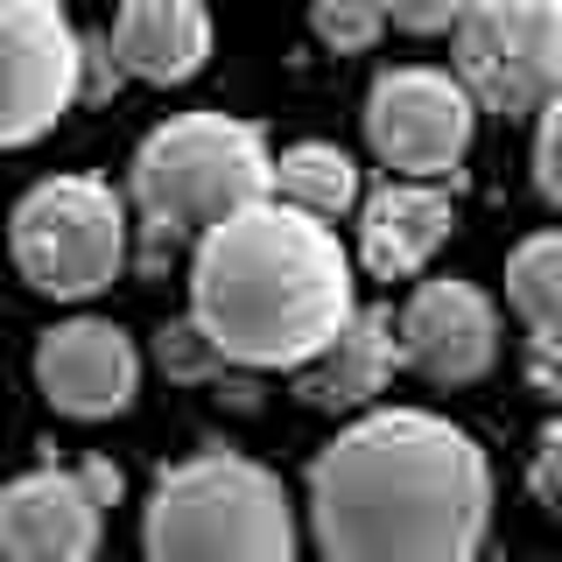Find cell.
<instances>
[{"instance_id":"1","label":"cell","mask_w":562,"mask_h":562,"mask_svg":"<svg viewBox=\"0 0 562 562\" xmlns=\"http://www.w3.org/2000/svg\"><path fill=\"white\" fill-rule=\"evenodd\" d=\"M492 464L479 436L429 408H373L310 464L324 562H479Z\"/></svg>"},{"instance_id":"2","label":"cell","mask_w":562,"mask_h":562,"mask_svg":"<svg viewBox=\"0 0 562 562\" xmlns=\"http://www.w3.org/2000/svg\"><path fill=\"white\" fill-rule=\"evenodd\" d=\"M359 316V260L338 225L289 204H254L218 225L190 260V324L225 366L274 373L303 366Z\"/></svg>"},{"instance_id":"3","label":"cell","mask_w":562,"mask_h":562,"mask_svg":"<svg viewBox=\"0 0 562 562\" xmlns=\"http://www.w3.org/2000/svg\"><path fill=\"white\" fill-rule=\"evenodd\" d=\"M274 198V148L254 120L233 113H176L134 148L127 211L155 246L211 239L239 211Z\"/></svg>"},{"instance_id":"4","label":"cell","mask_w":562,"mask_h":562,"mask_svg":"<svg viewBox=\"0 0 562 562\" xmlns=\"http://www.w3.org/2000/svg\"><path fill=\"white\" fill-rule=\"evenodd\" d=\"M148 562H295V506L268 464L204 450L169 464L140 514Z\"/></svg>"},{"instance_id":"5","label":"cell","mask_w":562,"mask_h":562,"mask_svg":"<svg viewBox=\"0 0 562 562\" xmlns=\"http://www.w3.org/2000/svg\"><path fill=\"white\" fill-rule=\"evenodd\" d=\"M127 239H134V211L99 176H43L8 211L14 274L35 295H57V303H92L99 289H113L120 268H127Z\"/></svg>"},{"instance_id":"6","label":"cell","mask_w":562,"mask_h":562,"mask_svg":"<svg viewBox=\"0 0 562 562\" xmlns=\"http://www.w3.org/2000/svg\"><path fill=\"white\" fill-rule=\"evenodd\" d=\"M450 43L457 85L492 113H549L562 99V0H479Z\"/></svg>"},{"instance_id":"7","label":"cell","mask_w":562,"mask_h":562,"mask_svg":"<svg viewBox=\"0 0 562 562\" xmlns=\"http://www.w3.org/2000/svg\"><path fill=\"white\" fill-rule=\"evenodd\" d=\"M471 134H479V99L450 70L401 64L380 70L373 92H366V140L394 169V183H429V190L457 183Z\"/></svg>"},{"instance_id":"8","label":"cell","mask_w":562,"mask_h":562,"mask_svg":"<svg viewBox=\"0 0 562 562\" xmlns=\"http://www.w3.org/2000/svg\"><path fill=\"white\" fill-rule=\"evenodd\" d=\"M78 22L57 0H0V148H29L78 105Z\"/></svg>"},{"instance_id":"9","label":"cell","mask_w":562,"mask_h":562,"mask_svg":"<svg viewBox=\"0 0 562 562\" xmlns=\"http://www.w3.org/2000/svg\"><path fill=\"white\" fill-rule=\"evenodd\" d=\"M35 386L70 422H113L140 394V351L105 316H70V324L43 330V345H35Z\"/></svg>"},{"instance_id":"10","label":"cell","mask_w":562,"mask_h":562,"mask_svg":"<svg viewBox=\"0 0 562 562\" xmlns=\"http://www.w3.org/2000/svg\"><path fill=\"white\" fill-rule=\"evenodd\" d=\"M394 330H401V366H415L429 386H471L499 359V310L471 281H415Z\"/></svg>"},{"instance_id":"11","label":"cell","mask_w":562,"mask_h":562,"mask_svg":"<svg viewBox=\"0 0 562 562\" xmlns=\"http://www.w3.org/2000/svg\"><path fill=\"white\" fill-rule=\"evenodd\" d=\"M99 535L105 506L64 464H43L0 492V555L8 562H92Z\"/></svg>"},{"instance_id":"12","label":"cell","mask_w":562,"mask_h":562,"mask_svg":"<svg viewBox=\"0 0 562 562\" xmlns=\"http://www.w3.org/2000/svg\"><path fill=\"white\" fill-rule=\"evenodd\" d=\"M450 239V198L429 183H386L359 204V268L373 281H415Z\"/></svg>"},{"instance_id":"13","label":"cell","mask_w":562,"mask_h":562,"mask_svg":"<svg viewBox=\"0 0 562 562\" xmlns=\"http://www.w3.org/2000/svg\"><path fill=\"white\" fill-rule=\"evenodd\" d=\"M401 373V330H394V310H359L351 324L330 338L316 359L303 366V386L295 394L310 408H338V415H359L386 394V380Z\"/></svg>"},{"instance_id":"14","label":"cell","mask_w":562,"mask_h":562,"mask_svg":"<svg viewBox=\"0 0 562 562\" xmlns=\"http://www.w3.org/2000/svg\"><path fill=\"white\" fill-rule=\"evenodd\" d=\"M105 43H113V57H120L127 78L183 85V78H198L204 57H211V14L198 0H134V8L113 14Z\"/></svg>"},{"instance_id":"15","label":"cell","mask_w":562,"mask_h":562,"mask_svg":"<svg viewBox=\"0 0 562 562\" xmlns=\"http://www.w3.org/2000/svg\"><path fill=\"white\" fill-rule=\"evenodd\" d=\"M274 204L303 211L316 225H338L345 211H359V162L338 148V140H295V148L274 155Z\"/></svg>"},{"instance_id":"16","label":"cell","mask_w":562,"mask_h":562,"mask_svg":"<svg viewBox=\"0 0 562 562\" xmlns=\"http://www.w3.org/2000/svg\"><path fill=\"white\" fill-rule=\"evenodd\" d=\"M506 303L535 338H562V233H535L506 260Z\"/></svg>"},{"instance_id":"17","label":"cell","mask_w":562,"mask_h":562,"mask_svg":"<svg viewBox=\"0 0 562 562\" xmlns=\"http://www.w3.org/2000/svg\"><path fill=\"white\" fill-rule=\"evenodd\" d=\"M316 43L338 49V57H359V49H373L386 35V8H373V0H324V8L310 14Z\"/></svg>"},{"instance_id":"18","label":"cell","mask_w":562,"mask_h":562,"mask_svg":"<svg viewBox=\"0 0 562 562\" xmlns=\"http://www.w3.org/2000/svg\"><path fill=\"white\" fill-rule=\"evenodd\" d=\"M155 351H162V373L169 380H211V373H225V359L198 338V324H190V316H183V324H169Z\"/></svg>"},{"instance_id":"19","label":"cell","mask_w":562,"mask_h":562,"mask_svg":"<svg viewBox=\"0 0 562 562\" xmlns=\"http://www.w3.org/2000/svg\"><path fill=\"white\" fill-rule=\"evenodd\" d=\"M127 78V70H120V57H113V43H105V35H92L85 29L78 35V99H113V85Z\"/></svg>"},{"instance_id":"20","label":"cell","mask_w":562,"mask_h":562,"mask_svg":"<svg viewBox=\"0 0 562 562\" xmlns=\"http://www.w3.org/2000/svg\"><path fill=\"white\" fill-rule=\"evenodd\" d=\"M535 183H541V198L562 211V99L541 113V127H535Z\"/></svg>"},{"instance_id":"21","label":"cell","mask_w":562,"mask_h":562,"mask_svg":"<svg viewBox=\"0 0 562 562\" xmlns=\"http://www.w3.org/2000/svg\"><path fill=\"white\" fill-rule=\"evenodd\" d=\"M464 8L457 0H436V8H386V29H408V35H457Z\"/></svg>"},{"instance_id":"22","label":"cell","mask_w":562,"mask_h":562,"mask_svg":"<svg viewBox=\"0 0 562 562\" xmlns=\"http://www.w3.org/2000/svg\"><path fill=\"white\" fill-rule=\"evenodd\" d=\"M527 380H535V394L562 401V338H527Z\"/></svg>"},{"instance_id":"23","label":"cell","mask_w":562,"mask_h":562,"mask_svg":"<svg viewBox=\"0 0 562 562\" xmlns=\"http://www.w3.org/2000/svg\"><path fill=\"white\" fill-rule=\"evenodd\" d=\"M78 479H85V492H92L99 506H120V492H127V479H120V464H113V457H85V464H78Z\"/></svg>"},{"instance_id":"24","label":"cell","mask_w":562,"mask_h":562,"mask_svg":"<svg viewBox=\"0 0 562 562\" xmlns=\"http://www.w3.org/2000/svg\"><path fill=\"white\" fill-rule=\"evenodd\" d=\"M535 485H541V499H555L562 506V422L549 436H541V457H535Z\"/></svg>"}]
</instances>
